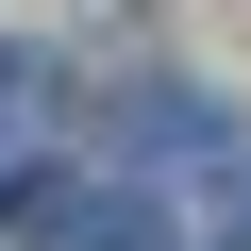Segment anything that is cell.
I'll return each instance as SVG.
<instances>
[{
    "label": "cell",
    "instance_id": "obj_1",
    "mask_svg": "<svg viewBox=\"0 0 251 251\" xmlns=\"http://www.w3.org/2000/svg\"><path fill=\"white\" fill-rule=\"evenodd\" d=\"M117 151H168V168H218V151H234V117H218V100H184V84H151L134 117H117Z\"/></svg>",
    "mask_w": 251,
    "mask_h": 251
}]
</instances>
